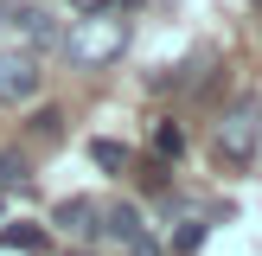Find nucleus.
Returning <instances> with one entry per match:
<instances>
[{"label":"nucleus","instance_id":"1","mask_svg":"<svg viewBox=\"0 0 262 256\" xmlns=\"http://www.w3.org/2000/svg\"><path fill=\"white\" fill-rule=\"evenodd\" d=\"M128 38H135V26L109 7V13H77L71 32H58V51L77 64V71H102V64H115L128 51Z\"/></svg>","mask_w":262,"mask_h":256},{"label":"nucleus","instance_id":"2","mask_svg":"<svg viewBox=\"0 0 262 256\" xmlns=\"http://www.w3.org/2000/svg\"><path fill=\"white\" fill-rule=\"evenodd\" d=\"M217 160L224 166H250L262 147V96H237L224 115H217V135H211Z\"/></svg>","mask_w":262,"mask_h":256},{"label":"nucleus","instance_id":"3","mask_svg":"<svg viewBox=\"0 0 262 256\" xmlns=\"http://www.w3.org/2000/svg\"><path fill=\"white\" fill-rule=\"evenodd\" d=\"M96 237L109 243L115 256H160V243H154L147 218H141L135 205H96Z\"/></svg>","mask_w":262,"mask_h":256},{"label":"nucleus","instance_id":"4","mask_svg":"<svg viewBox=\"0 0 262 256\" xmlns=\"http://www.w3.org/2000/svg\"><path fill=\"white\" fill-rule=\"evenodd\" d=\"M38 96V58L32 51H0V109H19Z\"/></svg>","mask_w":262,"mask_h":256},{"label":"nucleus","instance_id":"5","mask_svg":"<svg viewBox=\"0 0 262 256\" xmlns=\"http://www.w3.org/2000/svg\"><path fill=\"white\" fill-rule=\"evenodd\" d=\"M0 26H13V32H26L32 45H58V26H51V19H45L38 7H7V13H0Z\"/></svg>","mask_w":262,"mask_h":256},{"label":"nucleus","instance_id":"6","mask_svg":"<svg viewBox=\"0 0 262 256\" xmlns=\"http://www.w3.org/2000/svg\"><path fill=\"white\" fill-rule=\"evenodd\" d=\"M51 224L71 230V237H96V199H64L58 211H51Z\"/></svg>","mask_w":262,"mask_h":256},{"label":"nucleus","instance_id":"7","mask_svg":"<svg viewBox=\"0 0 262 256\" xmlns=\"http://www.w3.org/2000/svg\"><path fill=\"white\" fill-rule=\"evenodd\" d=\"M0 250L38 256V250H45V230H38V224H7V230H0Z\"/></svg>","mask_w":262,"mask_h":256},{"label":"nucleus","instance_id":"8","mask_svg":"<svg viewBox=\"0 0 262 256\" xmlns=\"http://www.w3.org/2000/svg\"><path fill=\"white\" fill-rule=\"evenodd\" d=\"M154 154H160V160H179V154H186V128L160 122V128H154Z\"/></svg>","mask_w":262,"mask_h":256},{"label":"nucleus","instance_id":"9","mask_svg":"<svg viewBox=\"0 0 262 256\" xmlns=\"http://www.w3.org/2000/svg\"><path fill=\"white\" fill-rule=\"evenodd\" d=\"M13 186L26 192V160L19 154H0V192H13Z\"/></svg>","mask_w":262,"mask_h":256},{"label":"nucleus","instance_id":"10","mask_svg":"<svg viewBox=\"0 0 262 256\" xmlns=\"http://www.w3.org/2000/svg\"><path fill=\"white\" fill-rule=\"evenodd\" d=\"M90 160H96V166H128V147H115V141H90Z\"/></svg>","mask_w":262,"mask_h":256},{"label":"nucleus","instance_id":"11","mask_svg":"<svg viewBox=\"0 0 262 256\" xmlns=\"http://www.w3.org/2000/svg\"><path fill=\"white\" fill-rule=\"evenodd\" d=\"M109 7H122V0H71V13H109Z\"/></svg>","mask_w":262,"mask_h":256},{"label":"nucleus","instance_id":"12","mask_svg":"<svg viewBox=\"0 0 262 256\" xmlns=\"http://www.w3.org/2000/svg\"><path fill=\"white\" fill-rule=\"evenodd\" d=\"M0 218H7V192H0Z\"/></svg>","mask_w":262,"mask_h":256},{"label":"nucleus","instance_id":"13","mask_svg":"<svg viewBox=\"0 0 262 256\" xmlns=\"http://www.w3.org/2000/svg\"><path fill=\"white\" fill-rule=\"evenodd\" d=\"M71 256H96V250H71Z\"/></svg>","mask_w":262,"mask_h":256}]
</instances>
